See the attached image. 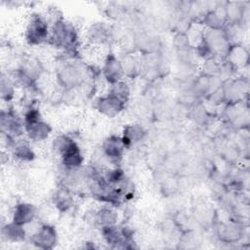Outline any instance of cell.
Listing matches in <instances>:
<instances>
[{"label":"cell","mask_w":250,"mask_h":250,"mask_svg":"<svg viewBox=\"0 0 250 250\" xmlns=\"http://www.w3.org/2000/svg\"><path fill=\"white\" fill-rule=\"evenodd\" d=\"M76 39V31L70 23L64 22L62 20H58L54 22L51 30V40L55 45L67 50H73Z\"/></svg>","instance_id":"6da1fadb"},{"label":"cell","mask_w":250,"mask_h":250,"mask_svg":"<svg viewBox=\"0 0 250 250\" xmlns=\"http://www.w3.org/2000/svg\"><path fill=\"white\" fill-rule=\"evenodd\" d=\"M116 220H117L116 212L109 207H104L100 209L95 215V222L101 225L103 228L115 226Z\"/></svg>","instance_id":"5bb4252c"},{"label":"cell","mask_w":250,"mask_h":250,"mask_svg":"<svg viewBox=\"0 0 250 250\" xmlns=\"http://www.w3.org/2000/svg\"><path fill=\"white\" fill-rule=\"evenodd\" d=\"M121 66L123 69V73L126 75H134L138 71V63L134 57L130 55H126L121 61Z\"/></svg>","instance_id":"d6986e66"},{"label":"cell","mask_w":250,"mask_h":250,"mask_svg":"<svg viewBox=\"0 0 250 250\" xmlns=\"http://www.w3.org/2000/svg\"><path fill=\"white\" fill-rule=\"evenodd\" d=\"M35 208L29 203H18L13 213V222L21 226L27 225L34 219Z\"/></svg>","instance_id":"8fae6325"},{"label":"cell","mask_w":250,"mask_h":250,"mask_svg":"<svg viewBox=\"0 0 250 250\" xmlns=\"http://www.w3.org/2000/svg\"><path fill=\"white\" fill-rule=\"evenodd\" d=\"M145 135H146V132L143 129V127H141L140 125H137V124L129 125L124 130L122 140L125 146H127L132 144L140 142L141 140L144 139Z\"/></svg>","instance_id":"4fadbf2b"},{"label":"cell","mask_w":250,"mask_h":250,"mask_svg":"<svg viewBox=\"0 0 250 250\" xmlns=\"http://www.w3.org/2000/svg\"><path fill=\"white\" fill-rule=\"evenodd\" d=\"M1 94L2 98L8 101L14 95V84L8 77H4V75L1 78Z\"/></svg>","instance_id":"44dd1931"},{"label":"cell","mask_w":250,"mask_h":250,"mask_svg":"<svg viewBox=\"0 0 250 250\" xmlns=\"http://www.w3.org/2000/svg\"><path fill=\"white\" fill-rule=\"evenodd\" d=\"M32 243L42 249H52L57 243L55 228L50 225H42L33 234Z\"/></svg>","instance_id":"277c9868"},{"label":"cell","mask_w":250,"mask_h":250,"mask_svg":"<svg viewBox=\"0 0 250 250\" xmlns=\"http://www.w3.org/2000/svg\"><path fill=\"white\" fill-rule=\"evenodd\" d=\"M188 44H189V39L188 36L185 33H178L175 38H174V45L176 46V48L182 52V51H186L188 48Z\"/></svg>","instance_id":"7402d4cb"},{"label":"cell","mask_w":250,"mask_h":250,"mask_svg":"<svg viewBox=\"0 0 250 250\" xmlns=\"http://www.w3.org/2000/svg\"><path fill=\"white\" fill-rule=\"evenodd\" d=\"M123 74L124 73L120 61L117 60L113 55H109L105 60L104 65V75L105 79L110 84H114L121 81V77L123 76Z\"/></svg>","instance_id":"9c48e42d"},{"label":"cell","mask_w":250,"mask_h":250,"mask_svg":"<svg viewBox=\"0 0 250 250\" xmlns=\"http://www.w3.org/2000/svg\"><path fill=\"white\" fill-rule=\"evenodd\" d=\"M1 129L3 133H6L8 136H18L22 132L21 124L17 115L12 111H2L1 112Z\"/></svg>","instance_id":"52a82bcc"},{"label":"cell","mask_w":250,"mask_h":250,"mask_svg":"<svg viewBox=\"0 0 250 250\" xmlns=\"http://www.w3.org/2000/svg\"><path fill=\"white\" fill-rule=\"evenodd\" d=\"M109 94L113 95L115 98H117L118 100H120L122 103L125 104L129 99L130 89L125 82L119 81V82L112 84Z\"/></svg>","instance_id":"2e32d148"},{"label":"cell","mask_w":250,"mask_h":250,"mask_svg":"<svg viewBox=\"0 0 250 250\" xmlns=\"http://www.w3.org/2000/svg\"><path fill=\"white\" fill-rule=\"evenodd\" d=\"M26 40L29 44L36 45L44 42L48 38V26L46 21L40 17L33 15L26 28Z\"/></svg>","instance_id":"7a4b0ae2"},{"label":"cell","mask_w":250,"mask_h":250,"mask_svg":"<svg viewBox=\"0 0 250 250\" xmlns=\"http://www.w3.org/2000/svg\"><path fill=\"white\" fill-rule=\"evenodd\" d=\"M58 77L60 83L67 89H72L79 86L85 78L83 70L78 65L72 63L63 65L60 69Z\"/></svg>","instance_id":"3957f363"},{"label":"cell","mask_w":250,"mask_h":250,"mask_svg":"<svg viewBox=\"0 0 250 250\" xmlns=\"http://www.w3.org/2000/svg\"><path fill=\"white\" fill-rule=\"evenodd\" d=\"M124 103L111 94L100 98L97 102V108L99 111L108 117L117 115L124 108Z\"/></svg>","instance_id":"8992f818"},{"label":"cell","mask_w":250,"mask_h":250,"mask_svg":"<svg viewBox=\"0 0 250 250\" xmlns=\"http://www.w3.org/2000/svg\"><path fill=\"white\" fill-rule=\"evenodd\" d=\"M24 130L30 140L40 142L48 138L51 132V127L42 119H38L24 123Z\"/></svg>","instance_id":"ba28073f"},{"label":"cell","mask_w":250,"mask_h":250,"mask_svg":"<svg viewBox=\"0 0 250 250\" xmlns=\"http://www.w3.org/2000/svg\"><path fill=\"white\" fill-rule=\"evenodd\" d=\"M14 152L15 155L21 159V160H24V161H28L31 160L34 156L33 151L31 149V147L26 144V143H18L15 145L14 147Z\"/></svg>","instance_id":"e0dca14e"},{"label":"cell","mask_w":250,"mask_h":250,"mask_svg":"<svg viewBox=\"0 0 250 250\" xmlns=\"http://www.w3.org/2000/svg\"><path fill=\"white\" fill-rule=\"evenodd\" d=\"M126 146L122 138L111 136L107 138L103 145V151L104 155L112 162H118L122 156Z\"/></svg>","instance_id":"5b68a950"},{"label":"cell","mask_w":250,"mask_h":250,"mask_svg":"<svg viewBox=\"0 0 250 250\" xmlns=\"http://www.w3.org/2000/svg\"><path fill=\"white\" fill-rule=\"evenodd\" d=\"M75 142L69 138L68 136L65 135H61L59 137H57L54 141V148L55 150H57L61 155L67 150Z\"/></svg>","instance_id":"ffe728a7"},{"label":"cell","mask_w":250,"mask_h":250,"mask_svg":"<svg viewBox=\"0 0 250 250\" xmlns=\"http://www.w3.org/2000/svg\"><path fill=\"white\" fill-rule=\"evenodd\" d=\"M53 201H54V204L56 205V207L62 212H65L68 209H70L72 206V203H73L71 194L69 193L68 190H66L64 188L58 190L54 194Z\"/></svg>","instance_id":"9a60e30c"},{"label":"cell","mask_w":250,"mask_h":250,"mask_svg":"<svg viewBox=\"0 0 250 250\" xmlns=\"http://www.w3.org/2000/svg\"><path fill=\"white\" fill-rule=\"evenodd\" d=\"M2 235L9 241L19 242L24 239L25 230L23 229V226L12 222L3 227Z\"/></svg>","instance_id":"7c38bea8"},{"label":"cell","mask_w":250,"mask_h":250,"mask_svg":"<svg viewBox=\"0 0 250 250\" xmlns=\"http://www.w3.org/2000/svg\"><path fill=\"white\" fill-rule=\"evenodd\" d=\"M107 29L102 24L93 25L89 31L90 38L93 42L96 43H103L107 38Z\"/></svg>","instance_id":"ac0fdd59"},{"label":"cell","mask_w":250,"mask_h":250,"mask_svg":"<svg viewBox=\"0 0 250 250\" xmlns=\"http://www.w3.org/2000/svg\"><path fill=\"white\" fill-rule=\"evenodd\" d=\"M61 156H62V166L68 172L76 171L81 166L83 161V157L81 155L80 149L75 143L67 150H65Z\"/></svg>","instance_id":"30bf717a"}]
</instances>
